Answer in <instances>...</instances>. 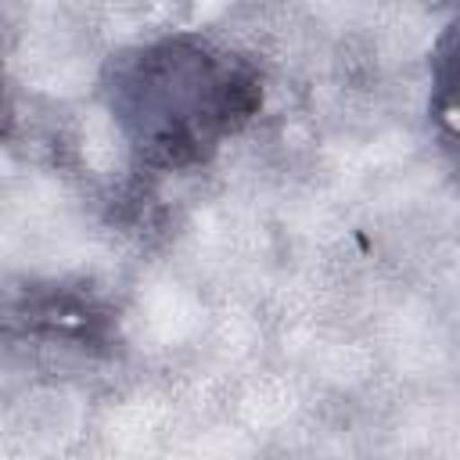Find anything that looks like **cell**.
I'll use <instances>...</instances> for the list:
<instances>
[{
  "label": "cell",
  "mask_w": 460,
  "mask_h": 460,
  "mask_svg": "<svg viewBox=\"0 0 460 460\" xmlns=\"http://www.w3.org/2000/svg\"><path fill=\"white\" fill-rule=\"evenodd\" d=\"M435 79L442 90V101H449L453 111H460V22L442 36L435 54Z\"/></svg>",
  "instance_id": "cell-2"
},
{
  "label": "cell",
  "mask_w": 460,
  "mask_h": 460,
  "mask_svg": "<svg viewBox=\"0 0 460 460\" xmlns=\"http://www.w3.org/2000/svg\"><path fill=\"white\" fill-rule=\"evenodd\" d=\"M248 72L190 40H165L126 58L111 104L133 144L165 165L205 158L223 133L255 111Z\"/></svg>",
  "instance_id": "cell-1"
}]
</instances>
